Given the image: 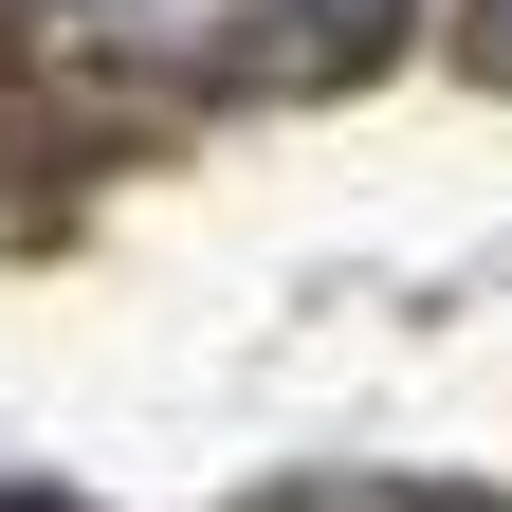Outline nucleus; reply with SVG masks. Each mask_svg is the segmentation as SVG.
<instances>
[{
    "label": "nucleus",
    "mask_w": 512,
    "mask_h": 512,
    "mask_svg": "<svg viewBox=\"0 0 512 512\" xmlns=\"http://www.w3.org/2000/svg\"><path fill=\"white\" fill-rule=\"evenodd\" d=\"M256 19H275V55H293V74H366V55L403 37L421 0H256Z\"/></svg>",
    "instance_id": "obj_1"
},
{
    "label": "nucleus",
    "mask_w": 512,
    "mask_h": 512,
    "mask_svg": "<svg viewBox=\"0 0 512 512\" xmlns=\"http://www.w3.org/2000/svg\"><path fill=\"white\" fill-rule=\"evenodd\" d=\"M256 512H494V494H421V476H293V494H256Z\"/></svg>",
    "instance_id": "obj_2"
},
{
    "label": "nucleus",
    "mask_w": 512,
    "mask_h": 512,
    "mask_svg": "<svg viewBox=\"0 0 512 512\" xmlns=\"http://www.w3.org/2000/svg\"><path fill=\"white\" fill-rule=\"evenodd\" d=\"M476 74H512V0H476Z\"/></svg>",
    "instance_id": "obj_3"
},
{
    "label": "nucleus",
    "mask_w": 512,
    "mask_h": 512,
    "mask_svg": "<svg viewBox=\"0 0 512 512\" xmlns=\"http://www.w3.org/2000/svg\"><path fill=\"white\" fill-rule=\"evenodd\" d=\"M0 512H74V494H0Z\"/></svg>",
    "instance_id": "obj_4"
}]
</instances>
